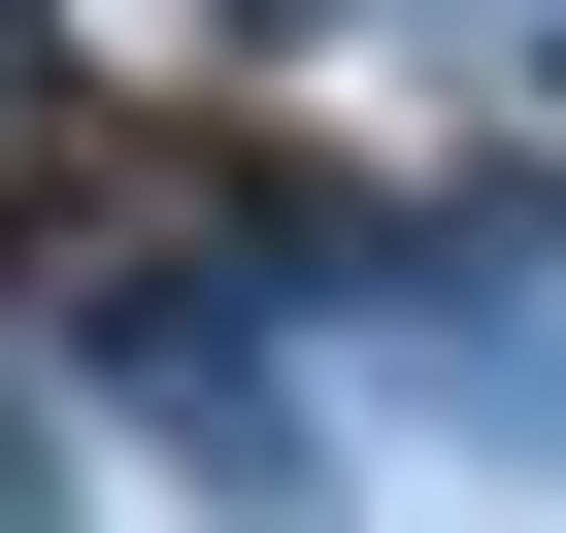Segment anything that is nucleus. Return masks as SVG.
Here are the masks:
<instances>
[{"instance_id": "f257e3e1", "label": "nucleus", "mask_w": 566, "mask_h": 533, "mask_svg": "<svg viewBox=\"0 0 566 533\" xmlns=\"http://www.w3.org/2000/svg\"><path fill=\"white\" fill-rule=\"evenodd\" d=\"M67 433H134V467H200L233 533H334V400L266 367L233 301H167V266H134V301H67Z\"/></svg>"}, {"instance_id": "f03ea898", "label": "nucleus", "mask_w": 566, "mask_h": 533, "mask_svg": "<svg viewBox=\"0 0 566 533\" xmlns=\"http://www.w3.org/2000/svg\"><path fill=\"white\" fill-rule=\"evenodd\" d=\"M367 367H400L433 433H500V467H566V334L500 301V266H467V233H433V266H400V301H367Z\"/></svg>"}, {"instance_id": "7ed1b4c3", "label": "nucleus", "mask_w": 566, "mask_h": 533, "mask_svg": "<svg viewBox=\"0 0 566 533\" xmlns=\"http://www.w3.org/2000/svg\"><path fill=\"white\" fill-rule=\"evenodd\" d=\"M400 34L467 67V0H167V67H200V101H301V67H400Z\"/></svg>"}, {"instance_id": "20e7f679", "label": "nucleus", "mask_w": 566, "mask_h": 533, "mask_svg": "<svg viewBox=\"0 0 566 533\" xmlns=\"http://www.w3.org/2000/svg\"><path fill=\"white\" fill-rule=\"evenodd\" d=\"M34 167H67V34L0 0V200H34Z\"/></svg>"}, {"instance_id": "39448f33", "label": "nucleus", "mask_w": 566, "mask_h": 533, "mask_svg": "<svg viewBox=\"0 0 566 533\" xmlns=\"http://www.w3.org/2000/svg\"><path fill=\"white\" fill-rule=\"evenodd\" d=\"M0 533H67V400H0Z\"/></svg>"}]
</instances>
